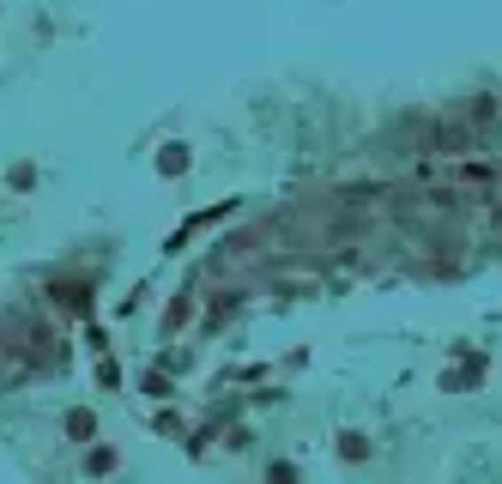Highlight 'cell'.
<instances>
[{
	"instance_id": "1",
	"label": "cell",
	"mask_w": 502,
	"mask_h": 484,
	"mask_svg": "<svg viewBox=\"0 0 502 484\" xmlns=\"http://www.w3.org/2000/svg\"><path fill=\"white\" fill-rule=\"evenodd\" d=\"M91 430H98V424H91V412H73V418H67V436H79V442H85Z\"/></svg>"
}]
</instances>
